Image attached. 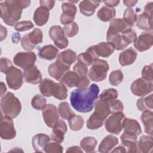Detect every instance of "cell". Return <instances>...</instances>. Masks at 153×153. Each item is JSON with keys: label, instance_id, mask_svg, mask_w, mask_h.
<instances>
[{"label": "cell", "instance_id": "obj_1", "mask_svg": "<svg viewBox=\"0 0 153 153\" xmlns=\"http://www.w3.org/2000/svg\"><path fill=\"white\" fill-rule=\"evenodd\" d=\"M99 93V88L96 84H92L85 89H75L71 93V105L78 112H89L93 109Z\"/></svg>", "mask_w": 153, "mask_h": 153}, {"label": "cell", "instance_id": "obj_2", "mask_svg": "<svg viewBox=\"0 0 153 153\" xmlns=\"http://www.w3.org/2000/svg\"><path fill=\"white\" fill-rule=\"evenodd\" d=\"M30 1L7 0L0 3L1 17L7 25L13 26L21 18L23 9L29 6Z\"/></svg>", "mask_w": 153, "mask_h": 153}, {"label": "cell", "instance_id": "obj_3", "mask_svg": "<svg viewBox=\"0 0 153 153\" xmlns=\"http://www.w3.org/2000/svg\"><path fill=\"white\" fill-rule=\"evenodd\" d=\"M94 106V111L87 121V127L90 130H96L101 127L111 114L109 105L103 101L96 100Z\"/></svg>", "mask_w": 153, "mask_h": 153}, {"label": "cell", "instance_id": "obj_4", "mask_svg": "<svg viewBox=\"0 0 153 153\" xmlns=\"http://www.w3.org/2000/svg\"><path fill=\"white\" fill-rule=\"evenodd\" d=\"M1 108L4 115L14 118L20 113L22 105L13 93L8 92L1 99Z\"/></svg>", "mask_w": 153, "mask_h": 153}, {"label": "cell", "instance_id": "obj_5", "mask_svg": "<svg viewBox=\"0 0 153 153\" xmlns=\"http://www.w3.org/2000/svg\"><path fill=\"white\" fill-rule=\"evenodd\" d=\"M109 68V65L106 60L97 59L93 62L88 71V78L93 81H102L106 78Z\"/></svg>", "mask_w": 153, "mask_h": 153}, {"label": "cell", "instance_id": "obj_6", "mask_svg": "<svg viewBox=\"0 0 153 153\" xmlns=\"http://www.w3.org/2000/svg\"><path fill=\"white\" fill-rule=\"evenodd\" d=\"M43 34L39 28H35L31 32L24 35L21 39V45L23 49L30 51L35 48L37 44L42 42Z\"/></svg>", "mask_w": 153, "mask_h": 153}, {"label": "cell", "instance_id": "obj_7", "mask_svg": "<svg viewBox=\"0 0 153 153\" xmlns=\"http://www.w3.org/2000/svg\"><path fill=\"white\" fill-rule=\"evenodd\" d=\"M130 90L134 95L143 97L152 91L153 84L151 81L142 77L139 78L131 83Z\"/></svg>", "mask_w": 153, "mask_h": 153}, {"label": "cell", "instance_id": "obj_8", "mask_svg": "<svg viewBox=\"0 0 153 153\" xmlns=\"http://www.w3.org/2000/svg\"><path fill=\"white\" fill-rule=\"evenodd\" d=\"M6 81L10 88L19 89L23 82V74L20 69L12 66L5 73Z\"/></svg>", "mask_w": 153, "mask_h": 153}, {"label": "cell", "instance_id": "obj_9", "mask_svg": "<svg viewBox=\"0 0 153 153\" xmlns=\"http://www.w3.org/2000/svg\"><path fill=\"white\" fill-rule=\"evenodd\" d=\"M124 117L123 112L113 113L105 122L106 131L111 134H119L122 130V121Z\"/></svg>", "mask_w": 153, "mask_h": 153}, {"label": "cell", "instance_id": "obj_10", "mask_svg": "<svg viewBox=\"0 0 153 153\" xmlns=\"http://www.w3.org/2000/svg\"><path fill=\"white\" fill-rule=\"evenodd\" d=\"M12 118L3 115H1L0 121V136L4 140H11L16 136V131L14 128Z\"/></svg>", "mask_w": 153, "mask_h": 153}, {"label": "cell", "instance_id": "obj_11", "mask_svg": "<svg viewBox=\"0 0 153 153\" xmlns=\"http://www.w3.org/2000/svg\"><path fill=\"white\" fill-rule=\"evenodd\" d=\"M36 60V54L32 51L17 53L13 58L14 64L23 70L33 66Z\"/></svg>", "mask_w": 153, "mask_h": 153}, {"label": "cell", "instance_id": "obj_12", "mask_svg": "<svg viewBox=\"0 0 153 153\" xmlns=\"http://www.w3.org/2000/svg\"><path fill=\"white\" fill-rule=\"evenodd\" d=\"M42 114L44 122L48 127L53 128L59 120V110L54 105H46L42 109Z\"/></svg>", "mask_w": 153, "mask_h": 153}, {"label": "cell", "instance_id": "obj_13", "mask_svg": "<svg viewBox=\"0 0 153 153\" xmlns=\"http://www.w3.org/2000/svg\"><path fill=\"white\" fill-rule=\"evenodd\" d=\"M61 8L63 11L60 17L61 23L66 25L72 22L77 12L75 5L72 2H65L62 4Z\"/></svg>", "mask_w": 153, "mask_h": 153}, {"label": "cell", "instance_id": "obj_14", "mask_svg": "<svg viewBox=\"0 0 153 153\" xmlns=\"http://www.w3.org/2000/svg\"><path fill=\"white\" fill-rule=\"evenodd\" d=\"M152 35L151 33H143L137 38L134 42V47L140 52L146 51L152 45Z\"/></svg>", "mask_w": 153, "mask_h": 153}, {"label": "cell", "instance_id": "obj_15", "mask_svg": "<svg viewBox=\"0 0 153 153\" xmlns=\"http://www.w3.org/2000/svg\"><path fill=\"white\" fill-rule=\"evenodd\" d=\"M122 128L124 133L136 136L142 133L141 127L138 121L134 119L124 117L122 121Z\"/></svg>", "mask_w": 153, "mask_h": 153}, {"label": "cell", "instance_id": "obj_16", "mask_svg": "<svg viewBox=\"0 0 153 153\" xmlns=\"http://www.w3.org/2000/svg\"><path fill=\"white\" fill-rule=\"evenodd\" d=\"M68 130V127L66 123L59 120L54 126L53 127L51 139L56 142L62 143L64 140V136Z\"/></svg>", "mask_w": 153, "mask_h": 153}, {"label": "cell", "instance_id": "obj_17", "mask_svg": "<svg viewBox=\"0 0 153 153\" xmlns=\"http://www.w3.org/2000/svg\"><path fill=\"white\" fill-rule=\"evenodd\" d=\"M23 74L24 80L27 83L37 84L42 81V74L35 65L24 69Z\"/></svg>", "mask_w": 153, "mask_h": 153}, {"label": "cell", "instance_id": "obj_18", "mask_svg": "<svg viewBox=\"0 0 153 153\" xmlns=\"http://www.w3.org/2000/svg\"><path fill=\"white\" fill-rule=\"evenodd\" d=\"M120 139L127 152L135 153L139 152L137 147V138L136 136L124 132L121 136Z\"/></svg>", "mask_w": 153, "mask_h": 153}, {"label": "cell", "instance_id": "obj_19", "mask_svg": "<svg viewBox=\"0 0 153 153\" xmlns=\"http://www.w3.org/2000/svg\"><path fill=\"white\" fill-rule=\"evenodd\" d=\"M76 53L74 51L71 49H67L58 54L56 62L70 68L71 65L76 60Z\"/></svg>", "mask_w": 153, "mask_h": 153}, {"label": "cell", "instance_id": "obj_20", "mask_svg": "<svg viewBox=\"0 0 153 153\" xmlns=\"http://www.w3.org/2000/svg\"><path fill=\"white\" fill-rule=\"evenodd\" d=\"M128 28L129 27L122 19H114L110 21L106 36L119 34Z\"/></svg>", "mask_w": 153, "mask_h": 153}, {"label": "cell", "instance_id": "obj_21", "mask_svg": "<svg viewBox=\"0 0 153 153\" xmlns=\"http://www.w3.org/2000/svg\"><path fill=\"white\" fill-rule=\"evenodd\" d=\"M70 68L66 67L57 62L50 65L48 68L49 75L55 79L60 81L65 74L69 71Z\"/></svg>", "mask_w": 153, "mask_h": 153}, {"label": "cell", "instance_id": "obj_22", "mask_svg": "<svg viewBox=\"0 0 153 153\" xmlns=\"http://www.w3.org/2000/svg\"><path fill=\"white\" fill-rule=\"evenodd\" d=\"M50 137L44 133H39L35 135L32 140V146L35 152H44L46 145L50 141Z\"/></svg>", "mask_w": 153, "mask_h": 153}, {"label": "cell", "instance_id": "obj_23", "mask_svg": "<svg viewBox=\"0 0 153 153\" xmlns=\"http://www.w3.org/2000/svg\"><path fill=\"white\" fill-rule=\"evenodd\" d=\"M136 26L141 30L151 31L152 30V14L142 13L137 17Z\"/></svg>", "mask_w": 153, "mask_h": 153}, {"label": "cell", "instance_id": "obj_24", "mask_svg": "<svg viewBox=\"0 0 153 153\" xmlns=\"http://www.w3.org/2000/svg\"><path fill=\"white\" fill-rule=\"evenodd\" d=\"M137 56V52L133 48H128L120 54L118 57L119 63L123 66L130 65L134 62Z\"/></svg>", "mask_w": 153, "mask_h": 153}, {"label": "cell", "instance_id": "obj_25", "mask_svg": "<svg viewBox=\"0 0 153 153\" xmlns=\"http://www.w3.org/2000/svg\"><path fill=\"white\" fill-rule=\"evenodd\" d=\"M82 79L84 78H81L75 72L68 71L65 74L60 81L69 88L74 87L78 88Z\"/></svg>", "mask_w": 153, "mask_h": 153}, {"label": "cell", "instance_id": "obj_26", "mask_svg": "<svg viewBox=\"0 0 153 153\" xmlns=\"http://www.w3.org/2000/svg\"><path fill=\"white\" fill-rule=\"evenodd\" d=\"M100 2H101L97 1H82L79 4L80 12L84 16H91L94 13L96 9L99 6Z\"/></svg>", "mask_w": 153, "mask_h": 153}, {"label": "cell", "instance_id": "obj_27", "mask_svg": "<svg viewBox=\"0 0 153 153\" xmlns=\"http://www.w3.org/2000/svg\"><path fill=\"white\" fill-rule=\"evenodd\" d=\"M118 143V139L117 137L113 135H108L101 141L98 148V151L102 153L109 152Z\"/></svg>", "mask_w": 153, "mask_h": 153}, {"label": "cell", "instance_id": "obj_28", "mask_svg": "<svg viewBox=\"0 0 153 153\" xmlns=\"http://www.w3.org/2000/svg\"><path fill=\"white\" fill-rule=\"evenodd\" d=\"M49 10L43 7H38L33 14V20L35 24L39 26H42L46 24L49 19Z\"/></svg>", "mask_w": 153, "mask_h": 153}, {"label": "cell", "instance_id": "obj_29", "mask_svg": "<svg viewBox=\"0 0 153 153\" xmlns=\"http://www.w3.org/2000/svg\"><path fill=\"white\" fill-rule=\"evenodd\" d=\"M94 49L99 57H108L114 51V46L109 42H101L94 45Z\"/></svg>", "mask_w": 153, "mask_h": 153}, {"label": "cell", "instance_id": "obj_30", "mask_svg": "<svg viewBox=\"0 0 153 153\" xmlns=\"http://www.w3.org/2000/svg\"><path fill=\"white\" fill-rule=\"evenodd\" d=\"M58 52V49L54 45H47L39 48L38 56L41 59L52 60L57 56Z\"/></svg>", "mask_w": 153, "mask_h": 153}, {"label": "cell", "instance_id": "obj_31", "mask_svg": "<svg viewBox=\"0 0 153 153\" xmlns=\"http://www.w3.org/2000/svg\"><path fill=\"white\" fill-rule=\"evenodd\" d=\"M107 42L111 43L115 47V49L119 51L123 50L128 47L129 44L124 39L121 34L106 36Z\"/></svg>", "mask_w": 153, "mask_h": 153}, {"label": "cell", "instance_id": "obj_32", "mask_svg": "<svg viewBox=\"0 0 153 153\" xmlns=\"http://www.w3.org/2000/svg\"><path fill=\"white\" fill-rule=\"evenodd\" d=\"M141 121L144 125L145 131L151 137H152L153 129V112L152 111H146L142 112L140 117Z\"/></svg>", "mask_w": 153, "mask_h": 153}, {"label": "cell", "instance_id": "obj_33", "mask_svg": "<svg viewBox=\"0 0 153 153\" xmlns=\"http://www.w3.org/2000/svg\"><path fill=\"white\" fill-rule=\"evenodd\" d=\"M115 14L116 11L114 8L105 5L98 11L97 16L99 20L107 22L112 20L115 16Z\"/></svg>", "mask_w": 153, "mask_h": 153}, {"label": "cell", "instance_id": "obj_34", "mask_svg": "<svg viewBox=\"0 0 153 153\" xmlns=\"http://www.w3.org/2000/svg\"><path fill=\"white\" fill-rule=\"evenodd\" d=\"M137 147L139 152L145 153L152 152L153 148L152 137L146 135L140 136L137 142Z\"/></svg>", "mask_w": 153, "mask_h": 153}, {"label": "cell", "instance_id": "obj_35", "mask_svg": "<svg viewBox=\"0 0 153 153\" xmlns=\"http://www.w3.org/2000/svg\"><path fill=\"white\" fill-rule=\"evenodd\" d=\"M52 96L59 100H65L68 97V89L61 82H55L53 90Z\"/></svg>", "mask_w": 153, "mask_h": 153}, {"label": "cell", "instance_id": "obj_36", "mask_svg": "<svg viewBox=\"0 0 153 153\" xmlns=\"http://www.w3.org/2000/svg\"><path fill=\"white\" fill-rule=\"evenodd\" d=\"M153 94H151L146 97H143L137 100L136 106L137 109L142 111H151L153 108Z\"/></svg>", "mask_w": 153, "mask_h": 153}, {"label": "cell", "instance_id": "obj_37", "mask_svg": "<svg viewBox=\"0 0 153 153\" xmlns=\"http://www.w3.org/2000/svg\"><path fill=\"white\" fill-rule=\"evenodd\" d=\"M97 141L92 136L84 137L80 141L81 148L86 152H93L97 145Z\"/></svg>", "mask_w": 153, "mask_h": 153}, {"label": "cell", "instance_id": "obj_38", "mask_svg": "<svg viewBox=\"0 0 153 153\" xmlns=\"http://www.w3.org/2000/svg\"><path fill=\"white\" fill-rule=\"evenodd\" d=\"M55 82L50 79L45 78L39 84V90L41 94L45 97L52 96V90Z\"/></svg>", "mask_w": 153, "mask_h": 153}, {"label": "cell", "instance_id": "obj_39", "mask_svg": "<svg viewBox=\"0 0 153 153\" xmlns=\"http://www.w3.org/2000/svg\"><path fill=\"white\" fill-rule=\"evenodd\" d=\"M118 91L116 89L111 88L104 90L100 94V100L110 104L118 97Z\"/></svg>", "mask_w": 153, "mask_h": 153}, {"label": "cell", "instance_id": "obj_40", "mask_svg": "<svg viewBox=\"0 0 153 153\" xmlns=\"http://www.w3.org/2000/svg\"><path fill=\"white\" fill-rule=\"evenodd\" d=\"M68 124L71 129L73 131H78L81 130L84 126V119L79 115H76L75 114L71 115L68 119Z\"/></svg>", "mask_w": 153, "mask_h": 153}, {"label": "cell", "instance_id": "obj_41", "mask_svg": "<svg viewBox=\"0 0 153 153\" xmlns=\"http://www.w3.org/2000/svg\"><path fill=\"white\" fill-rule=\"evenodd\" d=\"M137 14L135 11L131 8H127L124 12L123 20L129 27L134 26L137 20Z\"/></svg>", "mask_w": 153, "mask_h": 153}, {"label": "cell", "instance_id": "obj_42", "mask_svg": "<svg viewBox=\"0 0 153 153\" xmlns=\"http://www.w3.org/2000/svg\"><path fill=\"white\" fill-rule=\"evenodd\" d=\"M49 36L50 38L54 42L60 40L65 37V33L63 28L59 25L51 26L49 29Z\"/></svg>", "mask_w": 153, "mask_h": 153}, {"label": "cell", "instance_id": "obj_43", "mask_svg": "<svg viewBox=\"0 0 153 153\" xmlns=\"http://www.w3.org/2000/svg\"><path fill=\"white\" fill-rule=\"evenodd\" d=\"M58 110L60 117L64 120H68L71 115L75 114L72 111L69 103L66 102H62L60 103Z\"/></svg>", "mask_w": 153, "mask_h": 153}, {"label": "cell", "instance_id": "obj_44", "mask_svg": "<svg viewBox=\"0 0 153 153\" xmlns=\"http://www.w3.org/2000/svg\"><path fill=\"white\" fill-rule=\"evenodd\" d=\"M76 59L78 62L88 66L93 64V62L96 60L94 56L88 51L86 50L85 52L82 53L78 55Z\"/></svg>", "mask_w": 153, "mask_h": 153}, {"label": "cell", "instance_id": "obj_45", "mask_svg": "<svg viewBox=\"0 0 153 153\" xmlns=\"http://www.w3.org/2000/svg\"><path fill=\"white\" fill-rule=\"evenodd\" d=\"M47 99L42 96L36 94L31 100L32 106L36 110H42L46 106Z\"/></svg>", "mask_w": 153, "mask_h": 153}, {"label": "cell", "instance_id": "obj_46", "mask_svg": "<svg viewBox=\"0 0 153 153\" xmlns=\"http://www.w3.org/2000/svg\"><path fill=\"white\" fill-rule=\"evenodd\" d=\"M123 78L124 76L122 71L120 69H117L113 71L110 74L109 76V81L111 85L114 86H117L120 83H121L123 80Z\"/></svg>", "mask_w": 153, "mask_h": 153}, {"label": "cell", "instance_id": "obj_47", "mask_svg": "<svg viewBox=\"0 0 153 153\" xmlns=\"http://www.w3.org/2000/svg\"><path fill=\"white\" fill-rule=\"evenodd\" d=\"M63 29L65 35L68 37L71 38L77 35L79 30V27L76 22H72L70 23L65 25Z\"/></svg>", "mask_w": 153, "mask_h": 153}, {"label": "cell", "instance_id": "obj_48", "mask_svg": "<svg viewBox=\"0 0 153 153\" xmlns=\"http://www.w3.org/2000/svg\"><path fill=\"white\" fill-rule=\"evenodd\" d=\"M73 71L75 72L81 78H87L88 73L87 66L78 62L74 65L73 67Z\"/></svg>", "mask_w": 153, "mask_h": 153}, {"label": "cell", "instance_id": "obj_49", "mask_svg": "<svg viewBox=\"0 0 153 153\" xmlns=\"http://www.w3.org/2000/svg\"><path fill=\"white\" fill-rule=\"evenodd\" d=\"M34 25L31 21L24 20L17 22L14 25V29L19 32H24L29 30L33 27Z\"/></svg>", "mask_w": 153, "mask_h": 153}, {"label": "cell", "instance_id": "obj_50", "mask_svg": "<svg viewBox=\"0 0 153 153\" xmlns=\"http://www.w3.org/2000/svg\"><path fill=\"white\" fill-rule=\"evenodd\" d=\"M63 148L59 143L49 142L45 146L44 152L47 153H62Z\"/></svg>", "mask_w": 153, "mask_h": 153}, {"label": "cell", "instance_id": "obj_51", "mask_svg": "<svg viewBox=\"0 0 153 153\" xmlns=\"http://www.w3.org/2000/svg\"><path fill=\"white\" fill-rule=\"evenodd\" d=\"M121 33L129 44L134 43L137 39V35L136 32L134 31L131 27L127 29Z\"/></svg>", "mask_w": 153, "mask_h": 153}, {"label": "cell", "instance_id": "obj_52", "mask_svg": "<svg viewBox=\"0 0 153 153\" xmlns=\"http://www.w3.org/2000/svg\"><path fill=\"white\" fill-rule=\"evenodd\" d=\"M142 78L152 81L153 79V69L152 64L149 65H145L142 70Z\"/></svg>", "mask_w": 153, "mask_h": 153}, {"label": "cell", "instance_id": "obj_53", "mask_svg": "<svg viewBox=\"0 0 153 153\" xmlns=\"http://www.w3.org/2000/svg\"><path fill=\"white\" fill-rule=\"evenodd\" d=\"M109 105V108L111 110V113L115 112H123L124 109V106L122 102L120 100H115Z\"/></svg>", "mask_w": 153, "mask_h": 153}, {"label": "cell", "instance_id": "obj_54", "mask_svg": "<svg viewBox=\"0 0 153 153\" xmlns=\"http://www.w3.org/2000/svg\"><path fill=\"white\" fill-rule=\"evenodd\" d=\"M1 72L6 73V72L13 66L11 61L7 58H1Z\"/></svg>", "mask_w": 153, "mask_h": 153}, {"label": "cell", "instance_id": "obj_55", "mask_svg": "<svg viewBox=\"0 0 153 153\" xmlns=\"http://www.w3.org/2000/svg\"><path fill=\"white\" fill-rule=\"evenodd\" d=\"M54 45L60 49H64L66 48L69 44V41L66 37H64L60 40L54 42Z\"/></svg>", "mask_w": 153, "mask_h": 153}, {"label": "cell", "instance_id": "obj_56", "mask_svg": "<svg viewBox=\"0 0 153 153\" xmlns=\"http://www.w3.org/2000/svg\"><path fill=\"white\" fill-rule=\"evenodd\" d=\"M40 6L43 7L49 11L52 10V8L54 7V4H55V1H50V0H41L39 1Z\"/></svg>", "mask_w": 153, "mask_h": 153}, {"label": "cell", "instance_id": "obj_57", "mask_svg": "<svg viewBox=\"0 0 153 153\" xmlns=\"http://www.w3.org/2000/svg\"><path fill=\"white\" fill-rule=\"evenodd\" d=\"M103 3L106 6L114 8V7H116V6H117L118 5V4L120 3V1H117V0L106 1H103Z\"/></svg>", "mask_w": 153, "mask_h": 153}, {"label": "cell", "instance_id": "obj_58", "mask_svg": "<svg viewBox=\"0 0 153 153\" xmlns=\"http://www.w3.org/2000/svg\"><path fill=\"white\" fill-rule=\"evenodd\" d=\"M66 152H83L82 150L81 149V148L78 146H73L68 148V149L66 150Z\"/></svg>", "mask_w": 153, "mask_h": 153}, {"label": "cell", "instance_id": "obj_59", "mask_svg": "<svg viewBox=\"0 0 153 153\" xmlns=\"http://www.w3.org/2000/svg\"><path fill=\"white\" fill-rule=\"evenodd\" d=\"M152 10H153V3L152 2L147 3L144 8V12L149 13V14H152Z\"/></svg>", "mask_w": 153, "mask_h": 153}, {"label": "cell", "instance_id": "obj_60", "mask_svg": "<svg viewBox=\"0 0 153 153\" xmlns=\"http://www.w3.org/2000/svg\"><path fill=\"white\" fill-rule=\"evenodd\" d=\"M7 35V29L4 27L2 25H1V41H2L5 39Z\"/></svg>", "mask_w": 153, "mask_h": 153}, {"label": "cell", "instance_id": "obj_61", "mask_svg": "<svg viewBox=\"0 0 153 153\" xmlns=\"http://www.w3.org/2000/svg\"><path fill=\"white\" fill-rule=\"evenodd\" d=\"M137 2V1H123L124 4L128 8H131L135 5V4Z\"/></svg>", "mask_w": 153, "mask_h": 153}, {"label": "cell", "instance_id": "obj_62", "mask_svg": "<svg viewBox=\"0 0 153 153\" xmlns=\"http://www.w3.org/2000/svg\"><path fill=\"white\" fill-rule=\"evenodd\" d=\"M12 40L14 43H17L20 40V35L19 33H14L12 35Z\"/></svg>", "mask_w": 153, "mask_h": 153}, {"label": "cell", "instance_id": "obj_63", "mask_svg": "<svg viewBox=\"0 0 153 153\" xmlns=\"http://www.w3.org/2000/svg\"><path fill=\"white\" fill-rule=\"evenodd\" d=\"M126 149L124 146H119L115 149H114L113 151H112V152H126Z\"/></svg>", "mask_w": 153, "mask_h": 153}, {"label": "cell", "instance_id": "obj_64", "mask_svg": "<svg viewBox=\"0 0 153 153\" xmlns=\"http://www.w3.org/2000/svg\"><path fill=\"white\" fill-rule=\"evenodd\" d=\"M7 91L5 84L3 82H1V97H3Z\"/></svg>", "mask_w": 153, "mask_h": 153}]
</instances>
